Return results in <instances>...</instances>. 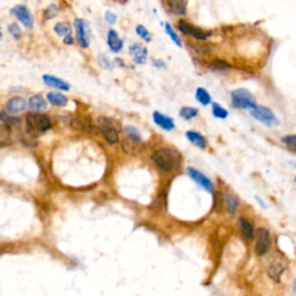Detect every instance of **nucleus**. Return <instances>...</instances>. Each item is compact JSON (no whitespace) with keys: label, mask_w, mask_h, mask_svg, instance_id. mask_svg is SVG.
I'll return each instance as SVG.
<instances>
[{"label":"nucleus","mask_w":296,"mask_h":296,"mask_svg":"<svg viewBox=\"0 0 296 296\" xmlns=\"http://www.w3.org/2000/svg\"><path fill=\"white\" fill-rule=\"evenodd\" d=\"M152 161L163 173H171L180 167L182 156L174 148L163 147L152 154Z\"/></svg>","instance_id":"f257e3e1"},{"label":"nucleus","mask_w":296,"mask_h":296,"mask_svg":"<svg viewBox=\"0 0 296 296\" xmlns=\"http://www.w3.org/2000/svg\"><path fill=\"white\" fill-rule=\"evenodd\" d=\"M27 131L32 135H40L51 129V120L48 115L30 113L26 116Z\"/></svg>","instance_id":"f03ea898"},{"label":"nucleus","mask_w":296,"mask_h":296,"mask_svg":"<svg viewBox=\"0 0 296 296\" xmlns=\"http://www.w3.org/2000/svg\"><path fill=\"white\" fill-rule=\"evenodd\" d=\"M99 130L108 144L115 145L119 141V125L116 120L108 117H99Z\"/></svg>","instance_id":"7ed1b4c3"},{"label":"nucleus","mask_w":296,"mask_h":296,"mask_svg":"<svg viewBox=\"0 0 296 296\" xmlns=\"http://www.w3.org/2000/svg\"><path fill=\"white\" fill-rule=\"evenodd\" d=\"M21 120L16 117L0 115V145H6L12 140L13 132L20 128Z\"/></svg>","instance_id":"20e7f679"},{"label":"nucleus","mask_w":296,"mask_h":296,"mask_svg":"<svg viewBox=\"0 0 296 296\" xmlns=\"http://www.w3.org/2000/svg\"><path fill=\"white\" fill-rule=\"evenodd\" d=\"M231 104L236 109H246V110H251L256 107V99L249 90L246 88H238L232 90L230 93Z\"/></svg>","instance_id":"39448f33"},{"label":"nucleus","mask_w":296,"mask_h":296,"mask_svg":"<svg viewBox=\"0 0 296 296\" xmlns=\"http://www.w3.org/2000/svg\"><path fill=\"white\" fill-rule=\"evenodd\" d=\"M272 246L271 232L267 228L259 227L256 230V246L255 252L257 256L262 257L270 251Z\"/></svg>","instance_id":"423d86ee"},{"label":"nucleus","mask_w":296,"mask_h":296,"mask_svg":"<svg viewBox=\"0 0 296 296\" xmlns=\"http://www.w3.org/2000/svg\"><path fill=\"white\" fill-rule=\"evenodd\" d=\"M251 116L258 122L265 124L266 126H277L279 125V119L274 115L270 108L264 105H256L255 108L250 110Z\"/></svg>","instance_id":"0eeeda50"},{"label":"nucleus","mask_w":296,"mask_h":296,"mask_svg":"<svg viewBox=\"0 0 296 296\" xmlns=\"http://www.w3.org/2000/svg\"><path fill=\"white\" fill-rule=\"evenodd\" d=\"M74 30L77 42L83 49H87L90 43V26L86 20L75 19L74 20Z\"/></svg>","instance_id":"6e6552de"},{"label":"nucleus","mask_w":296,"mask_h":296,"mask_svg":"<svg viewBox=\"0 0 296 296\" xmlns=\"http://www.w3.org/2000/svg\"><path fill=\"white\" fill-rule=\"evenodd\" d=\"M177 27H178V29H180V32L183 33L184 35L191 36V37H193L195 40H198V41H205L211 36L210 32L200 29L199 27L193 26V25H191V23L186 22V21H184V20L178 21Z\"/></svg>","instance_id":"1a4fd4ad"},{"label":"nucleus","mask_w":296,"mask_h":296,"mask_svg":"<svg viewBox=\"0 0 296 296\" xmlns=\"http://www.w3.org/2000/svg\"><path fill=\"white\" fill-rule=\"evenodd\" d=\"M11 14L17 19V21L25 27L26 29H33L34 27V17L30 13L29 8L25 5H16L11 10Z\"/></svg>","instance_id":"9d476101"},{"label":"nucleus","mask_w":296,"mask_h":296,"mask_svg":"<svg viewBox=\"0 0 296 296\" xmlns=\"http://www.w3.org/2000/svg\"><path fill=\"white\" fill-rule=\"evenodd\" d=\"M186 173H188L190 178H191L193 182L197 183L200 188L205 190V191H207L210 193H212L214 191V185H213L212 181H211L210 178L206 176V175L202 174L201 171H199L195 168H188Z\"/></svg>","instance_id":"9b49d317"},{"label":"nucleus","mask_w":296,"mask_h":296,"mask_svg":"<svg viewBox=\"0 0 296 296\" xmlns=\"http://www.w3.org/2000/svg\"><path fill=\"white\" fill-rule=\"evenodd\" d=\"M287 265L286 262L283 261L282 258H277L274 259V261H272V263L270 264V266H268V276L271 277V279L273 280V281L276 282H280L281 281V277L283 274V272L286 271Z\"/></svg>","instance_id":"f8f14e48"},{"label":"nucleus","mask_w":296,"mask_h":296,"mask_svg":"<svg viewBox=\"0 0 296 296\" xmlns=\"http://www.w3.org/2000/svg\"><path fill=\"white\" fill-rule=\"evenodd\" d=\"M238 227H240L241 236L246 242H252L256 238V230L253 223L247 220L246 216H241L238 220Z\"/></svg>","instance_id":"ddd939ff"},{"label":"nucleus","mask_w":296,"mask_h":296,"mask_svg":"<svg viewBox=\"0 0 296 296\" xmlns=\"http://www.w3.org/2000/svg\"><path fill=\"white\" fill-rule=\"evenodd\" d=\"M129 53L132 57L133 62L135 64L144 65L147 62V56H148V50L146 47H144L140 43H134L129 48Z\"/></svg>","instance_id":"4468645a"},{"label":"nucleus","mask_w":296,"mask_h":296,"mask_svg":"<svg viewBox=\"0 0 296 296\" xmlns=\"http://www.w3.org/2000/svg\"><path fill=\"white\" fill-rule=\"evenodd\" d=\"M107 44L111 52L118 53L124 47V40L119 37V34L115 29H110L108 32Z\"/></svg>","instance_id":"2eb2a0df"},{"label":"nucleus","mask_w":296,"mask_h":296,"mask_svg":"<svg viewBox=\"0 0 296 296\" xmlns=\"http://www.w3.org/2000/svg\"><path fill=\"white\" fill-rule=\"evenodd\" d=\"M27 108V102L26 99L21 96H14V98L10 99L6 103V110L8 114L11 115H16L25 111Z\"/></svg>","instance_id":"dca6fc26"},{"label":"nucleus","mask_w":296,"mask_h":296,"mask_svg":"<svg viewBox=\"0 0 296 296\" xmlns=\"http://www.w3.org/2000/svg\"><path fill=\"white\" fill-rule=\"evenodd\" d=\"M42 79H43L44 83L47 84L48 87H51V88L64 90V92H67V90H69V88H71V86H69V83L67 82V81L60 79V78L54 77V75L44 74L43 77H42Z\"/></svg>","instance_id":"f3484780"},{"label":"nucleus","mask_w":296,"mask_h":296,"mask_svg":"<svg viewBox=\"0 0 296 296\" xmlns=\"http://www.w3.org/2000/svg\"><path fill=\"white\" fill-rule=\"evenodd\" d=\"M240 199L235 193L227 191L225 193V206L229 215H235L237 213L238 208H240Z\"/></svg>","instance_id":"a211bd4d"},{"label":"nucleus","mask_w":296,"mask_h":296,"mask_svg":"<svg viewBox=\"0 0 296 296\" xmlns=\"http://www.w3.org/2000/svg\"><path fill=\"white\" fill-rule=\"evenodd\" d=\"M153 120L156 125L160 126V128L163 130H165V131H171V130L175 129L174 119L165 116V115L159 113V111H155V113L153 114Z\"/></svg>","instance_id":"6ab92c4d"},{"label":"nucleus","mask_w":296,"mask_h":296,"mask_svg":"<svg viewBox=\"0 0 296 296\" xmlns=\"http://www.w3.org/2000/svg\"><path fill=\"white\" fill-rule=\"evenodd\" d=\"M72 128L78 130V131H84V132H90L93 130V123L92 119L88 117H74L71 120Z\"/></svg>","instance_id":"aec40b11"},{"label":"nucleus","mask_w":296,"mask_h":296,"mask_svg":"<svg viewBox=\"0 0 296 296\" xmlns=\"http://www.w3.org/2000/svg\"><path fill=\"white\" fill-rule=\"evenodd\" d=\"M165 7L170 13L176 15L186 14V0H167Z\"/></svg>","instance_id":"412c9836"},{"label":"nucleus","mask_w":296,"mask_h":296,"mask_svg":"<svg viewBox=\"0 0 296 296\" xmlns=\"http://www.w3.org/2000/svg\"><path fill=\"white\" fill-rule=\"evenodd\" d=\"M28 105L33 111H36V113H41V111L47 110L48 102L45 101V99L43 98V96L40 95V94H36V95H33L32 98L29 99Z\"/></svg>","instance_id":"4be33fe9"},{"label":"nucleus","mask_w":296,"mask_h":296,"mask_svg":"<svg viewBox=\"0 0 296 296\" xmlns=\"http://www.w3.org/2000/svg\"><path fill=\"white\" fill-rule=\"evenodd\" d=\"M188 140L192 145H195L196 147L200 148V149H205L207 147V140L201 133H199L197 131H188L185 133Z\"/></svg>","instance_id":"5701e85b"},{"label":"nucleus","mask_w":296,"mask_h":296,"mask_svg":"<svg viewBox=\"0 0 296 296\" xmlns=\"http://www.w3.org/2000/svg\"><path fill=\"white\" fill-rule=\"evenodd\" d=\"M48 102H50L51 104L54 107H65L67 104L68 99L64 94L57 92H50L47 94Z\"/></svg>","instance_id":"b1692460"},{"label":"nucleus","mask_w":296,"mask_h":296,"mask_svg":"<svg viewBox=\"0 0 296 296\" xmlns=\"http://www.w3.org/2000/svg\"><path fill=\"white\" fill-rule=\"evenodd\" d=\"M53 30L57 35L62 36V37L72 34V27L67 21H60V22L56 23L53 27Z\"/></svg>","instance_id":"393cba45"},{"label":"nucleus","mask_w":296,"mask_h":296,"mask_svg":"<svg viewBox=\"0 0 296 296\" xmlns=\"http://www.w3.org/2000/svg\"><path fill=\"white\" fill-rule=\"evenodd\" d=\"M196 99H197V101L201 105H208L212 103V98H211L210 93L205 88H202V87H199L196 90Z\"/></svg>","instance_id":"a878e982"},{"label":"nucleus","mask_w":296,"mask_h":296,"mask_svg":"<svg viewBox=\"0 0 296 296\" xmlns=\"http://www.w3.org/2000/svg\"><path fill=\"white\" fill-rule=\"evenodd\" d=\"M124 131H125L126 137H128V139H130V140L134 141V143L141 144V133L137 128H134V126L132 125H128L125 126Z\"/></svg>","instance_id":"bb28decb"},{"label":"nucleus","mask_w":296,"mask_h":296,"mask_svg":"<svg viewBox=\"0 0 296 296\" xmlns=\"http://www.w3.org/2000/svg\"><path fill=\"white\" fill-rule=\"evenodd\" d=\"M180 116L185 120H191L198 116V109L192 107H183L180 111Z\"/></svg>","instance_id":"cd10ccee"},{"label":"nucleus","mask_w":296,"mask_h":296,"mask_svg":"<svg viewBox=\"0 0 296 296\" xmlns=\"http://www.w3.org/2000/svg\"><path fill=\"white\" fill-rule=\"evenodd\" d=\"M212 115L217 119H226L228 117V111L227 109L221 107L219 103L214 102L212 103Z\"/></svg>","instance_id":"c85d7f7f"},{"label":"nucleus","mask_w":296,"mask_h":296,"mask_svg":"<svg viewBox=\"0 0 296 296\" xmlns=\"http://www.w3.org/2000/svg\"><path fill=\"white\" fill-rule=\"evenodd\" d=\"M164 29H165V33H167V35L170 37V40L174 42L175 44L177 45V47L182 48V41H181V38L178 37V35L176 34V32H175L173 26L170 25V23H164Z\"/></svg>","instance_id":"c756f323"},{"label":"nucleus","mask_w":296,"mask_h":296,"mask_svg":"<svg viewBox=\"0 0 296 296\" xmlns=\"http://www.w3.org/2000/svg\"><path fill=\"white\" fill-rule=\"evenodd\" d=\"M140 145V143H134V141H131L130 139H128V140L123 141V149L129 154H134L139 152Z\"/></svg>","instance_id":"7c9ffc66"},{"label":"nucleus","mask_w":296,"mask_h":296,"mask_svg":"<svg viewBox=\"0 0 296 296\" xmlns=\"http://www.w3.org/2000/svg\"><path fill=\"white\" fill-rule=\"evenodd\" d=\"M58 14H59V7L54 4H51L48 6V7L45 8L43 12V16L45 20L53 19V17H56Z\"/></svg>","instance_id":"2f4dec72"},{"label":"nucleus","mask_w":296,"mask_h":296,"mask_svg":"<svg viewBox=\"0 0 296 296\" xmlns=\"http://www.w3.org/2000/svg\"><path fill=\"white\" fill-rule=\"evenodd\" d=\"M281 141H282V144L285 145V146L288 148L289 150H292V152L296 153V135L295 134L285 135V137H282Z\"/></svg>","instance_id":"473e14b6"},{"label":"nucleus","mask_w":296,"mask_h":296,"mask_svg":"<svg viewBox=\"0 0 296 296\" xmlns=\"http://www.w3.org/2000/svg\"><path fill=\"white\" fill-rule=\"evenodd\" d=\"M135 33H137V35L140 38H143L144 41L146 42H150L152 41V35H150V33L148 32V29L146 27L143 25H138L135 27Z\"/></svg>","instance_id":"72a5a7b5"},{"label":"nucleus","mask_w":296,"mask_h":296,"mask_svg":"<svg viewBox=\"0 0 296 296\" xmlns=\"http://www.w3.org/2000/svg\"><path fill=\"white\" fill-rule=\"evenodd\" d=\"M7 30H8V33L13 36L15 40H20L21 35H22V32H21L20 26L17 25V23H15V22L10 23L7 27Z\"/></svg>","instance_id":"f704fd0d"},{"label":"nucleus","mask_w":296,"mask_h":296,"mask_svg":"<svg viewBox=\"0 0 296 296\" xmlns=\"http://www.w3.org/2000/svg\"><path fill=\"white\" fill-rule=\"evenodd\" d=\"M98 62H99V64L101 65V67H103L104 69H109V71L114 69L113 62H111V60L109 59L107 56H104V54H99Z\"/></svg>","instance_id":"c9c22d12"},{"label":"nucleus","mask_w":296,"mask_h":296,"mask_svg":"<svg viewBox=\"0 0 296 296\" xmlns=\"http://www.w3.org/2000/svg\"><path fill=\"white\" fill-rule=\"evenodd\" d=\"M104 19L109 25H115L117 22V15L111 11H105L104 12Z\"/></svg>","instance_id":"e433bc0d"},{"label":"nucleus","mask_w":296,"mask_h":296,"mask_svg":"<svg viewBox=\"0 0 296 296\" xmlns=\"http://www.w3.org/2000/svg\"><path fill=\"white\" fill-rule=\"evenodd\" d=\"M213 67L220 69V71H223V69L230 68V65L227 64V63L222 62V60H216V62L213 63Z\"/></svg>","instance_id":"4c0bfd02"},{"label":"nucleus","mask_w":296,"mask_h":296,"mask_svg":"<svg viewBox=\"0 0 296 296\" xmlns=\"http://www.w3.org/2000/svg\"><path fill=\"white\" fill-rule=\"evenodd\" d=\"M153 65L155 66V67H159V68H162L165 66L164 62H162L161 59H153Z\"/></svg>","instance_id":"58836bf2"},{"label":"nucleus","mask_w":296,"mask_h":296,"mask_svg":"<svg viewBox=\"0 0 296 296\" xmlns=\"http://www.w3.org/2000/svg\"><path fill=\"white\" fill-rule=\"evenodd\" d=\"M73 42H74V40H73V36H72V34L65 36L64 37V44H66V45L73 44Z\"/></svg>","instance_id":"ea45409f"},{"label":"nucleus","mask_w":296,"mask_h":296,"mask_svg":"<svg viewBox=\"0 0 296 296\" xmlns=\"http://www.w3.org/2000/svg\"><path fill=\"white\" fill-rule=\"evenodd\" d=\"M2 38V32H1V26H0V40Z\"/></svg>","instance_id":"a19ab883"}]
</instances>
